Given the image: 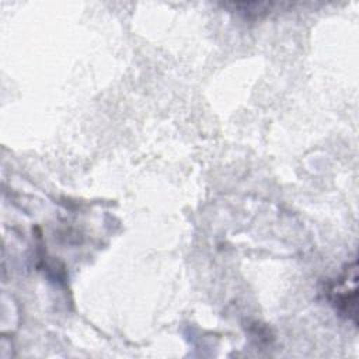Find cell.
<instances>
[{"instance_id":"cell-1","label":"cell","mask_w":359,"mask_h":359,"mask_svg":"<svg viewBox=\"0 0 359 359\" xmlns=\"http://www.w3.org/2000/svg\"><path fill=\"white\" fill-rule=\"evenodd\" d=\"M356 279H358L356 264L353 261L345 268L344 273L338 279H335L327 286V290H325V294L331 302V304L338 310V313L345 316L348 320L353 321V324H356V316H358Z\"/></svg>"}]
</instances>
